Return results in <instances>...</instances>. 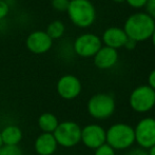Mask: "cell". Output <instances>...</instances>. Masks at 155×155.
Wrapping results in <instances>:
<instances>
[{"label": "cell", "mask_w": 155, "mask_h": 155, "mask_svg": "<svg viewBox=\"0 0 155 155\" xmlns=\"http://www.w3.org/2000/svg\"><path fill=\"white\" fill-rule=\"evenodd\" d=\"M154 29V19L146 12H137L127 18L123 30L128 38L136 42H143L151 38Z\"/></svg>", "instance_id": "obj_1"}, {"label": "cell", "mask_w": 155, "mask_h": 155, "mask_svg": "<svg viewBox=\"0 0 155 155\" xmlns=\"http://www.w3.org/2000/svg\"><path fill=\"white\" fill-rule=\"evenodd\" d=\"M68 16L75 27L87 29L96 20V8L90 0H71L68 6Z\"/></svg>", "instance_id": "obj_2"}, {"label": "cell", "mask_w": 155, "mask_h": 155, "mask_svg": "<svg viewBox=\"0 0 155 155\" xmlns=\"http://www.w3.org/2000/svg\"><path fill=\"white\" fill-rule=\"evenodd\" d=\"M106 143L115 151L130 149L135 143L134 128L124 123L112 124L106 130Z\"/></svg>", "instance_id": "obj_3"}, {"label": "cell", "mask_w": 155, "mask_h": 155, "mask_svg": "<svg viewBox=\"0 0 155 155\" xmlns=\"http://www.w3.org/2000/svg\"><path fill=\"white\" fill-rule=\"evenodd\" d=\"M115 109H116L115 98L107 93L94 94L87 104L89 115L97 120H104L110 118L114 114Z\"/></svg>", "instance_id": "obj_4"}, {"label": "cell", "mask_w": 155, "mask_h": 155, "mask_svg": "<svg viewBox=\"0 0 155 155\" xmlns=\"http://www.w3.org/2000/svg\"><path fill=\"white\" fill-rule=\"evenodd\" d=\"M129 104L134 112L148 113L155 108V91L148 84L136 87L130 94Z\"/></svg>", "instance_id": "obj_5"}, {"label": "cell", "mask_w": 155, "mask_h": 155, "mask_svg": "<svg viewBox=\"0 0 155 155\" xmlns=\"http://www.w3.org/2000/svg\"><path fill=\"white\" fill-rule=\"evenodd\" d=\"M53 135L58 146L62 148H73L80 143L81 127L73 120L60 121Z\"/></svg>", "instance_id": "obj_6"}, {"label": "cell", "mask_w": 155, "mask_h": 155, "mask_svg": "<svg viewBox=\"0 0 155 155\" xmlns=\"http://www.w3.org/2000/svg\"><path fill=\"white\" fill-rule=\"evenodd\" d=\"M102 47L101 39L98 35L93 33H84L76 37L72 49L77 56L81 58L94 57L95 54Z\"/></svg>", "instance_id": "obj_7"}, {"label": "cell", "mask_w": 155, "mask_h": 155, "mask_svg": "<svg viewBox=\"0 0 155 155\" xmlns=\"http://www.w3.org/2000/svg\"><path fill=\"white\" fill-rule=\"evenodd\" d=\"M135 143L139 148L148 150L155 145V118L145 117L134 127Z\"/></svg>", "instance_id": "obj_8"}, {"label": "cell", "mask_w": 155, "mask_h": 155, "mask_svg": "<svg viewBox=\"0 0 155 155\" xmlns=\"http://www.w3.org/2000/svg\"><path fill=\"white\" fill-rule=\"evenodd\" d=\"M82 84L80 79L75 75L65 74L57 80L56 92L64 100H73L80 95Z\"/></svg>", "instance_id": "obj_9"}, {"label": "cell", "mask_w": 155, "mask_h": 155, "mask_svg": "<svg viewBox=\"0 0 155 155\" xmlns=\"http://www.w3.org/2000/svg\"><path fill=\"white\" fill-rule=\"evenodd\" d=\"M88 149L95 150L106 143V129L98 124H89L81 128V139Z\"/></svg>", "instance_id": "obj_10"}, {"label": "cell", "mask_w": 155, "mask_h": 155, "mask_svg": "<svg viewBox=\"0 0 155 155\" xmlns=\"http://www.w3.org/2000/svg\"><path fill=\"white\" fill-rule=\"evenodd\" d=\"M27 49L35 55L45 54L53 47V40L50 38L45 31H34L28 35L25 39Z\"/></svg>", "instance_id": "obj_11"}, {"label": "cell", "mask_w": 155, "mask_h": 155, "mask_svg": "<svg viewBox=\"0 0 155 155\" xmlns=\"http://www.w3.org/2000/svg\"><path fill=\"white\" fill-rule=\"evenodd\" d=\"M118 52L117 50L112 48L102 45L100 50L95 54L93 57V61L96 68L100 70H109L112 69L114 65H116L118 61Z\"/></svg>", "instance_id": "obj_12"}, {"label": "cell", "mask_w": 155, "mask_h": 155, "mask_svg": "<svg viewBox=\"0 0 155 155\" xmlns=\"http://www.w3.org/2000/svg\"><path fill=\"white\" fill-rule=\"evenodd\" d=\"M100 39L106 47L118 50L124 47L127 40H128V36L120 28L111 27L102 33V36Z\"/></svg>", "instance_id": "obj_13"}, {"label": "cell", "mask_w": 155, "mask_h": 155, "mask_svg": "<svg viewBox=\"0 0 155 155\" xmlns=\"http://www.w3.org/2000/svg\"><path fill=\"white\" fill-rule=\"evenodd\" d=\"M57 148L58 143L51 133H40L34 141V150L38 155H53Z\"/></svg>", "instance_id": "obj_14"}, {"label": "cell", "mask_w": 155, "mask_h": 155, "mask_svg": "<svg viewBox=\"0 0 155 155\" xmlns=\"http://www.w3.org/2000/svg\"><path fill=\"white\" fill-rule=\"evenodd\" d=\"M1 140L3 145H19L23 138V132L16 124H8L0 130Z\"/></svg>", "instance_id": "obj_15"}, {"label": "cell", "mask_w": 155, "mask_h": 155, "mask_svg": "<svg viewBox=\"0 0 155 155\" xmlns=\"http://www.w3.org/2000/svg\"><path fill=\"white\" fill-rule=\"evenodd\" d=\"M59 123L58 117L51 112H45L40 114L37 120L38 128L40 129L41 133H51V134H53L54 131L57 129Z\"/></svg>", "instance_id": "obj_16"}, {"label": "cell", "mask_w": 155, "mask_h": 155, "mask_svg": "<svg viewBox=\"0 0 155 155\" xmlns=\"http://www.w3.org/2000/svg\"><path fill=\"white\" fill-rule=\"evenodd\" d=\"M65 25L61 20H53L48 25L45 33L50 36L52 40L60 39L64 35Z\"/></svg>", "instance_id": "obj_17"}, {"label": "cell", "mask_w": 155, "mask_h": 155, "mask_svg": "<svg viewBox=\"0 0 155 155\" xmlns=\"http://www.w3.org/2000/svg\"><path fill=\"white\" fill-rule=\"evenodd\" d=\"M0 155H25V153L19 145H2L0 148Z\"/></svg>", "instance_id": "obj_18"}, {"label": "cell", "mask_w": 155, "mask_h": 155, "mask_svg": "<svg viewBox=\"0 0 155 155\" xmlns=\"http://www.w3.org/2000/svg\"><path fill=\"white\" fill-rule=\"evenodd\" d=\"M94 155H116V151L108 143H104L94 150Z\"/></svg>", "instance_id": "obj_19"}, {"label": "cell", "mask_w": 155, "mask_h": 155, "mask_svg": "<svg viewBox=\"0 0 155 155\" xmlns=\"http://www.w3.org/2000/svg\"><path fill=\"white\" fill-rule=\"evenodd\" d=\"M69 2V0H52L51 4L52 8L58 12H67Z\"/></svg>", "instance_id": "obj_20"}, {"label": "cell", "mask_w": 155, "mask_h": 155, "mask_svg": "<svg viewBox=\"0 0 155 155\" xmlns=\"http://www.w3.org/2000/svg\"><path fill=\"white\" fill-rule=\"evenodd\" d=\"M11 10V5L5 0H0V21L8 17Z\"/></svg>", "instance_id": "obj_21"}, {"label": "cell", "mask_w": 155, "mask_h": 155, "mask_svg": "<svg viewBox=\"0 0 155 155\" xmlns=\"http://www.w3.org/2000/svg\"><path fill=\"white\" fill-rule=\"evenodd\" d=\"M126 2L133 8L140 10L143 8H146L148 0H126Z\"/></svg>", "instance_id": "obj_22"}, {"label": "cell", "mask_w": 155, "mask_h": 155, "mask_svg": "<svg viewBox=\"0 0 155 155\" xmlns=\"http://www.w3.org/2000/svg\"><path fill=\"white\" fill-rule=\"evenodd\" d=\"M146 10H147L146 13L155 20V0H148L147 5H146Z\"/></svg>", "instance_id": "obj_23"}, {"label": "cell", "mask_w": 155, "mask_h": 155, "mask_svg": "<svg viewBox=\"0 0 155 155\" xmlns=\"http://www.w3.org/2000/svg\"><path fill=\"white\" fill-rule=\"evenodd\" d=\"M127 155H149L148 154V150H145L143 148H134V149L130 150Z\"/></svg>", "instance_id": "obj_24"}, {"label": "cell", "mask_w": 155, "mask_h": 155, "mask_svg": "<svg viewBox=\"0 0 155 155\" xmlns=\"http://www.w3.org/2000/svg\"><path fill=\"white\" fill-rule=\"evenodd\" d=\"M148 86L155 91V69L150 72L149 76H148Z\"/></svg>", "instance_id": "obj_25"}, {"label": "cell", "mask_w": 155, "mask_h": 155, "mask_svg": "<svg viewBox=\"0 0 155 155\" xmlns=\"http://www.w3.org/2000/svg\"><path fill=\"white\" fill-rule=\"evenodd\" d=\"M136 45H137L136 41L128 38V40H127V42H126V45H124V48H126V49L129 50V51H132V50H134L135 48H136Z\"/></svg>", "instance_id": "obj_26"}, {"label": "cell", "mask_w": 155, "mask_h": 155, "mask_svg": "<svg viewBox=\"0 0 155 155\" xmlns=\"http://www.w3.org/2000/svg\"><path fill=\"white\" fill-rule=\"evenodd\" d=\"M148 154H149V155H155V145L152 146L150 149H148Z\"/></svg>", "instance_id": "obj_27"}, {"label": "cell", "mask_w": 155, "mask_h": 155, "mask_svg": "<svg viewBox=\"0 0 155 155\" xmlns=\"http://www.w3.org/2000/svg\"><path fill=\"white\" fill-rule=\"evenodd\" d=\"M151 40H152V45H153V47L155 48V29L153 31V34H152V36H151Z\"/></svg>", "instance_id": "obj_28"}, {"label": "cell", "mask_w": 155, "mask_h": 155, "mask_svg": "<svg viewBox=\"0 0 155 155\" xmlns=\"http://www.w3.org/2000/svg\"><path fill=\"white\" fill-rule=\"evenodd\" d=\"M113 1L117 2V3H121V2H124L126 0H113Z\"/></svg>", "instance_id": "obj_29"}, {"label": "cell", "mask_w": 155, "mask_h": 155, "mask_svg": "<svg viewBox=\"0 0 155 155\" xmlns=\"http://www.w3.org/2000/svg\"><path fill=\"white\" fill-rule=\"evenodd\" d=\"M3 145V143H2V140H1V134H0V148H1V146Z\"/></svg>", "instance_id": "obj_30"}, {"label": "cell", "mask_w": 155, "mask_h": 155, "mask_svg": "<svg viewBox=\"0 0 155 155\" xmlns=\"http://www.w3.org/2000/svg\"><path fill=\"white\" fill-rule=\"evenodd\" d=\"M69 1H71V0H69Z\"/></svg>", "instance_id": "obj_31"}]
</instances>
